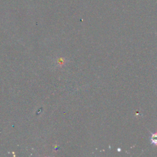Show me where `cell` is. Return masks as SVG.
<instances>
[{
	"instance_id": "6da1fadb",
	"label": "cell",
	"mask_w": 157,
	"mask_h": 157,
	"mask_svg": "<svg viewBox=\"0 0 157 157\" xmlns=\"http://www.w3.org/2000/svg\"><path fill=\"white\" fill-rule=\"evenodd\" d=\"M150 134V141L151 142V144L153 145L154 146H157V132L155 133H151Z\"/></svg>"
}]
</instances>
